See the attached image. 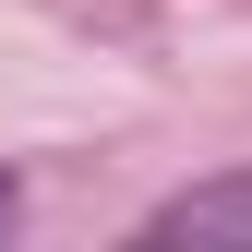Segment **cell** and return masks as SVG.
<instances>
[{
    "instance_id": "6da1fadb",
    "label": "cell",
    "mask_w": 252,
    "mask_h": 252,
    "mask_svg": "<svg viewBox=\"0 0 252 252\" xmlns=\"http://www.w3.org/2000/svg\"><path fill=\"white\" fill-rule=\"evenodd\" d=\"M144 252H252V180H228V192H192L168 204L144 228Z\"/></svg>"
},
{
    "instance_id": "7a4b0ae2",
    "label": "cell",
    "mask_w": 252,
    "mask_h": 252,
    "mask_svg": "<svg viewBox=\"0 0 252 252\" xmlns=\"http://www.w3.org/2000/svg\"><path fill=\"white\" fill-rule=\"evenodd\" d=\"M0 228H12V180H0Z\"/></svg>"
}]
</instances>
